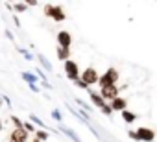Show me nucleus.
<instances>
[{
	"mask_svg": "<svg viewBox=\"0 0 157 142\" xmlns=\"http://www.w3.org/2000/svg\"><path fill=\"white\" fill-rule=\"evenodd\" d=\"M100 96L109 103V102H113L115 98L120 96V87H118V85H107V87L100 89Z\"/></svg>",
	"mask_w": 157,
	"mask_h": 142,
	"instance_id": "39448f33",
	"label": "nucleus"
},
{
	"mask_svg": "<svg viewBox=\"0 0 157 142\" xmlns=\"http://www.w3.org/2000/svg\"><path fill=\"white\" fill-rule=\"evenodd\" d=\"M0 105H2V98H0Z\"/></svg>",
	"mask_w": 157,
	"mask_h": 142,
	"instance_id": "b1692460",
	"label": "nucleus"
},
{
	"mask_svg": "<svg viewBox=\"0 0 157 142\" xmlns=\"http://www.w3.org/2000/svg\"><path fill=\"white\" fill-rule=\"evenodd\" d=\"M56 39H57V46H59V48H70V44H72V35H70L67 30L57 32Z\"/></svg>",
	"mask_w": 157,
	"mask_h": 142,
	"instance_id": "0eeeda50",
	"label": "nucleus"
},
{
	"mask_svg": "<svg viewBox=\"0 0 157 142\" xmlns=\"http://www.w3.org/2000/svg\"><path fill=\"white\" fill-rule=\"evenodd\" d=\"M56 54H57V59H59V61H63V63L70 59V48H59V46H57Z\"/></svg>",
	"mask_w": 157,
	"mask_h": 142,
	"instance_id": "9b49d317",
	"label": "nucleus"
},
{
	"mask_svg": "<svg viewBox=\"0 0 157 142\" xmlns=\"http://www.w3.org/2000/svg\"><path fill=\"white\" fill-rule=\"evenodd\" d=\"M100 113H102V114H105V116H109V114H113V111H111V107H109V103H107L105 107H102V109H100Z\"/></svg>",
	"mask_w": 157,
	"mask_h": 142,
	"instance_id": "f3484780",
	"label": "nucleus"
},
{
	"mask_svg": "<svg viewBox=\"0 0 157 142\" xmlns=\"http://www.w3.org/2000/svg\"><path fill=\"white\" fill-rule=\"evenodd\" d=\"M15 9L17 11H24L26 9V4H15Z\"/></svg>",
	"mask_w": 157,
	"mask_h": 142,
	"instance_id": "aec40b11",
	"label": "nucleus"
},
{
	"mask_svg": "<svg viewBox=\"0 0 157 142\" xmlns=\"http://www.w3.org/2000/svg\"><path fill=\"white\" fill-rule=\"evenodd\" d=\"M44 15L48 19H54L56 22H63L67 19V15L63 13V8L61 6H52V4H46L44 6Z\"/></svg>",
	"mask_w": 157,
	"mask_h": 142,
	"instance_id": "7ed1b4c3",
	"label": "nucleus"
},
{
	"mask_svg": "<svg viewBox=\"0 0 157 142\" xmlns=\"http://www.w3.org/2000/svg\"><path fill=\"white\" fill-rule=\"evenodd\" d=\"M137 133V142H153L155 140V131L150 127H139L135 129Z\"/></svg>",
	"mask_w": 157,
	"mask_h": 142,
	"instance_id": "423d86ee",
	"label": "nucleus"
},
{
	"mask_svg": "<svg viewBox=\"0 0 157 142\" xmlns=\"http://www.w3.org/2000/svg\"><path fill=\"white\" fill-rule=\"evenodd\" d=\"M129 136H131L133 140H137V133H135V129H133V131H129Z\"/></svg>",
	"mask_w": 157,
	"mask_h": 142,
	"instance_id": "4be33fe9",
	"label": "nucleus"
},
{
	"mask_svg": "<svg viewBox=\"0 0 157 142\" xmlns=\"http://www.w3.org/2000/svg\"><path fill=\"white\" fill-rule=\"evenodd\" d=\"M52 116H54V118H56V120H61V113H59V111H57V109H56V111H54V113H52Z\"/></svg>",
	"mask_w": 157,
	"mask_h": 142,
	"instance_id": "412c9836",
	"label": "nucleus"
},
{
	"mask_svg": "<svg viewBox=\"0 0 157 142\" xmlns=\"http://www.w3.org/2000/svg\"><path fill=\"white\" fill-rule=\"evenodd\" d=\"M2 127H4V125H2V120H0V133H2Z\"/></svg>",
	"mask_w": 157,
	"mask_h": 142,
	"instance_id": "5701e85b",
	"label": "nucleus"
},
{
	"mask_svg": "<svg viewBox=\"0 0 157 142\" xmlns=\"http://www.w3.org/2000/svg\"><path fill=\"white\" fill-rule=\"evenodd\" d=\"M35 138H37L39 142H46V140H48V133L43 131V129H41V131L37 129V131H35Z\"/></svg>",
	"mask_w": 157,
	"mask_h": 142,
	"instance_id": "ddd939ff",
	"label": "nucleus"
},
{
	"mask_svg": "<svg viewBox=\"0 0 157 142\" xmlns=\"http://www.w3.org/2000/svg\"><path fill=\"white\" fill-rule=\"evenodd\" d=\"M120 114H122V120H124L126 124H133V122H135V120L139 118V116H137L135 113H131V111H128V109H126V111H122Z\"/></svg>",
	"mask_w": 157,
	"mask_h": 142,
	"instance_id": "f8f14e48",
	"label": "nucleus"
},
{
	"mask_svg": "<svg viewBox=\"0 0 157 142\" xmlns=\"http://www.w3.org/2000/svg\"><path fill=\"white\" fill-rule=\"evenodd\" d=\"M118 78H120L118 70L111 66V68H107L105 72L100 76V80H98V87L104 89V87H107V85H117V83H118Z\"/></svg>",
	"mask_w": 157,
	"mask_h": 142,
	"instance_id": "f257e3e1",
	"label": "nucleus"
},
{
	"mask_svg": "<svg viewBox=\"0 0 157 142\" xmlns=\"http://www.w3.org/2000/svg\"><path fill=\"white\" fill-rule=\"evenodd\" d=\"M63 66H65V74H67V78H68L70 81L80 80V76H82V70H80V66H78V63H76L74 59H68V61H65V63H63Z\"/></svg>",
	"mask_w": 157,
	"mask_h": 142,
	"instance_id": "f03ea898",
	"label": "nucleus"
},
{
	"mask_svg": "<svg viewBox=\"0 0 157 142\" xmlns=\"http://www.w3.org/2000/svg\"><path fill=\"white\" fill-rule=\"evenodd\" d=\"M61 131H63V133H65L67 136H70V138H72L74 142H80V138H78V136H76V135H74V133H72V131L68 129V127H61Z\"/></svg>",
	"mask_w": 157,
	"mask_h": 142,
	"instance_id": "4468645a",
	"label": "nucleus"
},
{
	"mask_svg": "<svg viewBox=\"0 0 157 142\" xmlns=\"http://www.w3.org/2000/svg\"><path fill=\"white\" fill-rule=\"evenodd\" d=\"M109 107H111V111H113V113H115V111L122 113V111H126V109H128V100H124L122 96H118V98H115L113 102H109Z\"/></svg>",
	"mask_w": 157,
	"mask_h": 142,
	"instance_id": "1a4fd4ad",
	"label": "nucleus"
},
{
	"mask_svg": "<svg viewBox=\"0 0 157 142\" xmlns=\"http://www.w3.org/2000/svg\"><path fill=\"white\" fill-rule=\"evenodd\" d=\"M8 140L10 142H28L30 140V135H28L26 129H13L10 133V138Z\"/></svg>",
	"mask_w": 157,
	"mask_h": 142,
	"instance_id": "6e6552de",
	"label": "nucleus"
},
{
	"mask_svg": "<svg viewBox=\"0 0 157 142\" xmlns=\"http://www.w3.org/2000/svg\"><path fill=\"white\" fill-rule=\"evenodd\" d=\"M74 85H76L78 89H89V85H87V83H83L82 80H76V81H74Z\"/></svg>",
	"mask_w": 157,
	"mask_h": 142,
	"instance_id": "a211bd4d",
	"label": "nucleus"
},
{
	"mask_svg": "<svg viewBox=\"0 0 157 142\" xmlns=\"http://www.w3.org/2000/svg\"><path fill=\"white\" fill-rule=\"evenodd\" d=\"M80 80L91 87V85H96V83H98V80H100V74H98V70H96L94 66H87V68L83 70V72H82Z\"/></svg>",
	"mask_w": 157,
	"mask_h": 142,
	"instance_id": "20e7f679",
	"label": "nucleus"
},
{
	"mask_svg": "<svg viewBox=\"0 0 157 142\" xmlns=\"http://www.w3.org/2000/svg\"><path fill=\"white\" fill-rule=\"evenodd\" d=\"M22 78H24L26 81H30V85H35V76H32V74L24 72V74H22Z\"/></svg>",
	"mask_w": 157,
	"mask_h": 142,
	"instance_id": "dca6fc26",
	"label": "nucleus"
},
{
	"mask_svg": "<svg viewBox=\"0 0 157 142\" xmlns=\"http://www.w3.org/2000/svg\"><path fill=\"white\" fill-rule=\"evenodd\" d=\"M89 96H91V102L94 103V107H98V111H100L102 107H105V105H107V102H105V100L100 96V92H94V91H91V92H89Z\"/></svg>",
	"mask_w": 157,
	"mask_h": 142,
	"instance_id": "9d476101",
	"label": "nucleus"
},
{
	"mask_svg": "<svg viewBox=\"0 0 157 142\" xmlns=\"http://www.w3.org/2000/svg\"><path fill=\"white\" fill-rule=\"evenodd\" d=\"M11 122H13V125H15V129H24V122H21L17 116H11Z\"/></svg>",
	"mask_w": 157,
	"mask_h": 142,
	"instance_id": "2eb2a0df",
	"label": "nucleus"
},
{
	"mask_svg": "<svg viewBox=\"0 0 157 142\" xmlns=\"http://www.w3.org/2000/svg\"><path fill=\"white\" fill-rule=\"evenodd\" d=\"M24 129H26V131H28V133H30V131H33V133H35V131H37V129H35V127H33V124H30V122H24Z\"/></svg>",
	"mask_w": 157,
	"mask_h": 142,
	"instance_id": "6ab92c4d",
	"label": "nucleus"
}]
</instances>
